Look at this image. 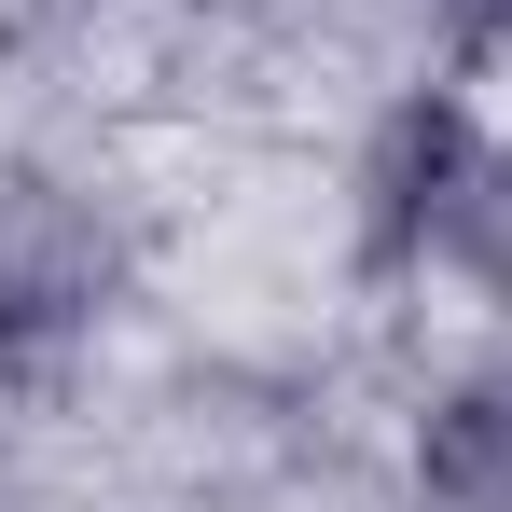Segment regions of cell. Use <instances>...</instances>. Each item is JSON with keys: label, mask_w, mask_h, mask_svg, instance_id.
I'll list each match as a JSON object with an SVG mask.
<instances>
[{"label": "cell", "mask_w": 512, "mask_h": 512, "mask_svg": "<svg viewBox=\"0 0 512 512\" xmlns=\"http://www.w3.org/2000/svg\"><path fill=\"white\" fill-rule=\"evenodd\" d=\"M471 167H485V125H471L443 84L402 97V111L374 125V153H360V263H374V277L443 263V222H457Z\"/></svg>", "instance_id": "cell-1"}, {"label": "cell", "mask_w": 512, "mask_h": 512, "mask_svg": "<svg viewBox=\"0 0 512 512\" xmlns=\"http://www.w3.org/2000/svg\"><path fill=\"white\" fill-rule=\"evenodd\" d=\"M111 305V236L70 194H14L0 208V374H56Z\"/></svg>", "instance_id": "cell-2"}, {"label": "cell", "mask_w": 512, "mask_h": 512, "mask_svg": "<svg viewBox=\"0 0 512 512\" xmlns=\"http://www.w3.org/2000/svg\"><path fill=\"white\" fill-rule=\"evenodd\" d=\"M416 485H429V512H512V360L457 374L416 416Z\"/></svg>", "instance_id": "cell-3"}, {"label": "cell", "mask_w": 512, "mask_h": 512, "mask_svg": "<svg viewBox=\"0 0 512 512\" xmlns=\"http://www.w3.org/2000/svg\"><path fill=\"white\" fill-rule=\"evenodd\" d=\"M429 14L457 28V56H499V42H512V0H429Z\"/></svg>", "instance_id": "cell-4"}, {"label": "cell", "mask_w": 512, "mask_h": 512, "mask_svg": "<svg viewBox=\"0 0 512 512\" xmlns=\"http://www.w3.org/2000/svg\"><path fill=\"white\" fill-rule=\"evenodd\" d=\"M28 14H97V0H28Z\"/></svg>", "instance_id": "cell-5"}]
</instances>
